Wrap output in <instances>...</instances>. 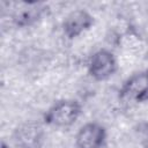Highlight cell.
Here are the masks:
<instances>
[{"label": "cell", "mask_w": 148, "mask_h": 148, "mask_svg": "<svg viewBox=\"0 0 148 148\" xmlns=\"http://www.w3.org/2000/svg\"><path fill=\"white\" fill-rule=\"evenodd\" d=\"M118 97L120 101L128 103L148 102V68L128 76L120 86Z\"/></svg>", "instance_id": "3957f363"}, {"label": "cell", "mask_w": 148, "mask_h": 148, "mask_svg": "<svg viewBox=\"0 0 148 148\" xmlns=\"http://www.w3.org/2000/svg\"><path fill=\"white\" fill-rule=\"evenodd\" d=\"M118 71V61L116 56L108 49H99L91 53L87 62V72L89 76L103 82L112 77Z\"/></svg>", "instance_id": "7a4b0ae2"}, {"label": "cell", "mask_w": 148, "mask_h": 148, "mask_svg": "<svg viewBox=\"0 0 148 148\" xmlns=\"http://www.w3.org/2000/svg\"><path fill=\"white\" fill-rule=\"evenodd\" d=\"M143 148H148V140L145 142V145H143Z\"/></svg>", "instance_id": "52a82bcc"}, {"label": "cell", "mask_w": 148, "mask_h": 148, "mask_svg": "<svg viewBox=\"0 0 148 148\" xmlns=\"http://www.w3.org/2000/svg\"><path fill=\"white\" fill-rule=\"evenodd\" d=\"M94 24H95L94 15L87 9L79 8L72 10L69 14L66 15V17L62 21L61 29L64 36L67 39L73 40L80 37L81 35H83L84 32H87L88 30H90Z\"/></svg>", "instance_id": "277c9868"}, {"label": "cell", "mask_w": 148, "mask_h": 148, "mask_svg": "<svg viewBox=\"0 0 148 148\" xmlns=\"http://www.w3.org/2000/svg\"><path fill=\"white\" fill-rule=\"evenodd\" d=\"M47 10L49 6L44 2H20L12 14V22L18 29L29 28L39 22Z\"/></svg>", "instance_id": "5b68a950"}, {"label": "cell", "mask_w": 148, "mask_h": 148, "mask_svg": "<svg viewBox=\"0 0 148 148\" xmlns=\"http://www.w3.org/2000/svg\"><path fill=\"white\" fill-rule=\"evenodd\" d=\"M106 128L98 121H88L76 132L74 138L75 148H103L106 143Z\"/></svg>", "instance_id": "8992f818"}, {"label": "cell", "mask_w": 148, "mask_h": 148, "mask_svg": "<svg viewBox=\"0 0 148 148\" xmlns=\"http://www.w3.org/2000/svg\"><path fill=\"white\" fill-rule=\"evenodd\" d=\"M82 114V105L73 98L56 101L43 114L45 125L56 128H68L73 126Z\"/></svg>", "instance_id": "6da1fadb"}]
</instances>
